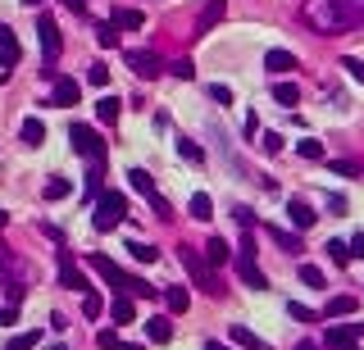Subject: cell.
I'll use <instances>...</instances> for the list:
<instances>
[{
    "instance_id": "7c38bea8",
    "label": "cell",
    "mask_w": 364,
    "mask_h": 350,
    "mask_svg": "<svg viewBox=\"0 0 364 350\" xmlns=\"http://www.w3.org/2000/svg\"><path fill=\"white\" fill-rule=\"evenodd\" d=\"M337 27L342 32L364 27V0H337Z\"/></svg>"
},
{
    "instance_id": "277c9868",
    "label": "cell",
    "mask_w": 364,
    "mask_h": 350,
    "mask_svg": "<svg viewBox=\"0 0 364 350\" xmlns=\"http://www.w3.org/2000/svg\"><path fill=\"white\" fill-rule=\"evenodd\" d=\"M123 219H128V196H123V191H105V196L96 200V219H91V228H96V232H114Z\"/></svg>"
},
{
    "instance_id": "ee69618b",
    "label": "cell",
    "mask_w": 364,
    "mask_h": 350,
    "mask_svg": "<svg viewBox=\"0 0 364 350\" xmlns=\"http://www.w3.org/2000/svg\"><path fill=\"white\" fill-rule=\"evenodd\" d=\"M260 150H264V155H278V150H282V137H278V132H264V137H260Z\"/></svg>"
},
{
    "instance_id": "44dd1931",
    "label": "cell",
    "mask_w": 364,
    "mask_h": 350,
    "mask_svg": "<svg viewBox=\"0 0 364 350\" xmlns=\"http://www.w3.org/2000/svg\"><path fill=\"white\" fill-rule=\"evenodd\" d=\"M264 69H269V73H292L296 69V55L292 51H269V55H264Z\"/></svg>"
},
{
    "instance_id": "ab89813d",
    "label": "cell",
    "mask_w": 364,
    "mask_h": 350,
    "mask_svg": "<svg viewBox=\"0 0 364 350\" xmlns=\"http://www.w3.org/2000/svg\"><path fill=\"white\" fill-rule=\"evenodd\" d=\"M296 150H301L305 160H323V141H314V137H305L301 145H296Z\"/></svg>"
},
{
    "instance_id": "ffe728a7",
    "label": "cell",
    "mask_w": 364,
    "mask_h": 350,
    "mask_svg": "<svg viewBox=\"0 0 364 350\" xmlns=\"http://www.w3.org/2000/svg\"><path fill=\"white\" fill-rule=\"evenodd\" d=\"M187 214H191L196 223H209V219H214V200H209L205 191H196V196H191V205H187Z\"/></svg>"
},
{
    "instance_id": "680465c9",
    "label": "cell",
    "mask_w": 364,
    "mask_h": 350,
    "mask_svg": "<svg viewBox=\"0 0 364 350\" xmlns=\"http://www.w3.org/2000/svg\"><path fill=\"white\" fill-rule=\"evenodd\" d=\"M119 350H141V346H119Z\"/></svg>"
},
{
    "instance_id": "7a4b0ae2",
    "label": "cell",
    "mask_w": 364,
    "mask_h": 350,
    "mask_svg": "<svg viewBox=\"0 0 364 350\" xmlns=\"http://www.w3.org/2000/svg\"><path fill=\"white\" fill-rule=\"evenodd\" d=\"M301 23L314 27L319 37H337V0H305L301 5Z\"/></svg>"
},
{
    "instance_id": "8d00e7d4",
    "label": "cell",
    "mask_w": 364,
    "mask_h": 350,
    "mask_svg": "<svg viewBox=\"0 0 364 350\" xmlns=\"http://www.w3.org/2000/svg\"><path fill=\"white\" fill-rule=\"evenodd\" d=\"M37 342H41V332H18V337H14V342H9L5 350H32Z\"/></svg>"
},
{
    "instance_id": "c3c4849f",
    "label": "cell",
    "mask_w": 364,
    "mask_h": 350,
    "mask_svg": "<svg viewBox=\"0 0 364 350\" xmlns=\"http://www.w3.org/2000/svg\"><path fill=\"white\" fill-rule=\"evenodd\" d=\"M233 214H237V223H242V228H246V232H251V228H255V209H246V205H237Z\"/></svg>"
},
{
    "instance_id": "74e56055",
    "label": "cell",
    "mask_w": 364,
    "mask_h": 350,
    "mask_svg": "<svg viewBox=\"0 0 364 350\" xmlns=\"http://www.w3.org/2000/svg\"><path fill=\"white\" fill-rule=\"evenodd\" d=\"M287 314H292L296 323H319V314H314V309H305V305H296V300L287 305Z\"/></svg>"
},
{
    "instance_id": "603a6c76",
    "label": "cell",
    "mask_w": 364,
    "mask_h": 350,
    "mask_svg": "<svg viewBox=\"0 0 364 350\" xmlns=\"http://www.w3.org/2000/svg\"><path fill=\"white\" fill-rule=\"evenodd\" d=\"M228 255H233V250H228V241H223V237H209V246H205V264L219 268V264H228Z\"/></svg>"
},
{
    "instance_id": "8fae6325",
    "label": "cell",
    "mask_w": 364,
    "mask_h": 350,
    "mask_svg": "<svg viewBox=\"0 0 364 350\" xmlns=\"http://www.w3.org/2000/svg\"><path fill=\"white\" fill-rule=\"evenodd\" d=\"M233 268H237V278H242L251 291H264V287H269V278L260 273V264H255L251 255H233Z\"/></svg>"
},
{
    "instance_id": "1f68e13d",
    "label": "cell",
    "mask_w": 364,
    "mask_h": 350,
    "mask_svg": "<svg viewBox=\"0 0 364 350\" xmlns=\"http://www.w3.org/2000/svg\"><path fill=\"white\" fill-rule=\"evenodd\" d=\"M69 191H73V182H69V178H60V173H55V178L46 182V200H64Z\"/></svg>"
},
{
    "instance_id": "9f6ffc18",
    "label": "cell",
    "mask_w": 364,
    "mask_h": 350,
    "mask_svg": "<svg viewBox=\"0 0 364 350\" xmlns=\"http://www.w3.org/2000/svg\"><path fill=\"white\" fill-rule=\"evenodd\" d=\"M205 350H223V346H219V342H205Z\"/></svg>"
},
{
    "instance_id": "bcb514c9",
    "label": "cell",
    "mask_w": 364,
    "mask_h": 350,
    "mask_svg": "<svg viewBox=\"0 0 364 350\" xmlns=\"http://www.w3.org/2000/svg\"><path fill=\"white\" fill-rule=\"evenodd\" d=\"M332 173H342V178H356L360 164H356V160H332Z\"/></svg>"
},
{
    "instance_id": "e0dca14e",
    "label": "cell",
    "mask_w": 364,
    "mask_h": 350,
    "mask_svg": "<svg viewBox=\"0 0 364 350\" xmlns=\"http://www.w3.org/2000/svg\"><path fill=\"white\" fill-rule=\"evenodd\" d=\"M228 337H233L242 350H269V342H264V337H255L246 323H233V328H228Z\"/></svg>"
},
{
    "instance_id": "9c48e42d",
    "label": "cell",
    "mask_w": 364,
    "mask_h": 350,
    "mask_svg": "<svg viewBox=\"0 0 364 350\" xmlns=\"http://www.w3.org/2000/svg\"><path fill=\"white\" fill-rule=\"evenodd\" d=\"M364 337V323H337L323 332V346L328 350H356V342Z\"/></svg>"
},
{
    "instance_id": "d6986e66",
    "label": "cell",
    "mask_w": 364,
    "mask_h": 350,
    "mask_svg": "<svg viewBox=\"0 0 364 350\" xmlns=\"http://www.w3.org/2000/svg\"><path fill=\"white\" fill-rule=\"evenodd\" d=\"M146 337L155 346H164L169 337H174V323H169V314H155V318H146Z\"/></svg>"
},
{
    "instance_id": "f546056e",
    "label": "cell",
    "mask_w": 364,
    "mask_h": 350,
    "mask_svg": "<svg viewBox=\"0 0 364 350\" xmlns=\"http://www.w3.org/2000/svg\"><path fill=\"white\" fill-rule=\"evenodd\" d=\"M273 101L278 105H296V101H301V86H296V82H273Z\"/></svg>"
},
{
    "instance_id": "ba28073f",
    "label": "cell",
    "mask_w": 364,
    "mask_h": 350,
    "mask_svg": "<svg viewBox=\"0 0 364 350\" xmlns=\"http://www.w3.org/2000/svg\"><path fill=\"white\" fill-rule=\"evenodd\" d=\"M55 264H60V287H69V291H91V282L82 278V264L73 259V250H55Z\"/></svg>"
},
{
    "instance_id": "816d5d0a",
    "label": "cell",
    "mask_w": 364,
    "mask_h": 350,
    "mask_svg": "<svg viewBox=\"0 0 364 350\" xmlns=\"http://www.w3.org/2000/svg\"><path fill=\"white\" fill-rule=\"evenodd\" d=\"M351 255H364V237H351Z\"/></svg>"
},
{
    "instance_id": "681fc988",
    "label": "cell",
    "mask_w": 364,
    "mask_h": 350,
    "mask_svg": "<svg viewBox=\"0 0 364 350\" xmlns=\"http://www.w3.org/2000/svg\"><path fill=\"white\" fill-rule=\"evenodd\" d=\"M128 296H155V287H150V282H141V278H132Z\"/></svg>"
},
{
    "instance_id": "3957f363",
    "label": "cell",
    "mask_w": 364,
    "mask_h": 350,
    "mask_svg": "<svg viewBox=\"0 0 364 350\" xmlns=\"http://www.w3.org/2000/svg\"><path fill=\"white\" fill-rule=\"evenodd\" d=\"M37 41H41V55H46V77H60V69H55V60H60L64 41H60V23H55L51 14H37Z\"/></svg>"
},
{
    "instance_id": "d590c367",
    "label": "cell",
    "mask_w": 364,
    "mask_h": 350,
    "mask_svg": "<svg viewBox=\"0 0 364 350\" xmlns=\"http://www.w3.org/2000/svg\"><path fill=\"white\" fill-rule=\"evenodd\" d=\"M87 82H91V86H105V82H110V69H105L100 60H96V64H87Z\"/></svg>"
},
{
    "instance_id": "b9f144b4",
    "label": "cell",
    "mask_w": 364,
    "mask_h": 350,
    "mask_svg": "<svg viewBox=\"0 0 364 350\" xmlns=\"http://www.w3.org/2000/svg\"><path fill=\"white\" fill-rule=\"evenodd\" d=\"M169 73H174V77H182V82H191L196 64H191V60H174V64H169Z\"/></svg>"
},
{
    "instance_id": "f5cc1de1",
    "label": "cell",
    "mask_w": 364,
    "mask_h": 350,
    "mask_svg": "<svg viewBox=\"0 0 364 350\" xmlns=\"http://www.w3.org/2000/svg\"><path fill=\"white\" fill-rule=\"evenodd\" d=\"M64 5H69L73 14H82V9H87V0H64Z\"/></svg>"
},
{
    "instance_id": "91938a15",
    "label": "cell",
    "mask_w": 364,
    "mask_h": 350,
    "mask_svg": "<svg viewBox=\"0 0 364 350\" xmlns=\"http://www.w3.org/2000/svg\"><path fill=\"white\" fill-rule=\"evenodd\" d=\"M55 350H69V346H55Z\"/></svg>"
},
{
    "instance_id": "db71d44e",
    "label": "cell",
    "mask_w": 364,
    "mask_h": 350,
    "mask_svg": "<svg viewBox=\"0 0 364 350\" xmlns=\"http://www.w3.org/2000/svg\"><path fill=\"white\" fill-rule=\"evenodd\" d=\"M5 228H9V214H5V209H0V232H5Z\"/></svg>"
},
{
    "instance_id": "f907efd6",
    "label": "cell",
    "mask_w": 364,
    "mask_h": 350,
    "mask_svg": "<svg viewBox=\"0 0 364 350\" xmlns=\"http://www.w3.org/2000/svg\"><path fill=\"white\" fill-rule=\"evenodd\" d=\"M0 323L14 328V323H18V305H0Z\"/></svg>"
},
{
    "instance_id": "ac0fdd59",
    "label": "cell",
    "mask_w": 364,
    "mask_h": 350,
    "mask_svg": "<svg viewBox=\"0 0 364 350\" xmlns=\"http://www.w3.org/2000/svg\"><path fill=\"white\" fill-rule=\"evenodd\" d=\"M264 237H269L278 250H287V255H301V237H296V232H282V228H264Z\"/></svg>"
},
{
    "instance_id": "9a60e30c",
    "label": "cell",
    "mask_w": 364,
    "mask_h": 350,
    "mask_svg": "<svg viewBox=\"0 0 364 350\" xmlns=\"http://www.w3.org/2000/svg\"><path fill=\"white\" fill-rule=\"evenodd\" d=\"M228 14V0H205V9H200V18H196V32L191 37H205V32H214V23Z\"/></svg>"
},
{
    "instance_id": "6da1fadb",
    "label": "cell",
    "mask_w": 364,
    "mask_h": 350,
    "mask_svg": "<svg viewBox=\"0 0 364 350\" xmlns=\"http://www.w3.org/2000/svg\"><path fill=\"white\" fill-rule=\"evenodd\" d=\"M178 259H182V268L191 273V282H196L205 296H223V287H219V273L205 264V255H200L196 246H187V241H182V246H178Z\"/></svg>"
},
{
    "instance_id": "11a10c76",
    "label": "cell",
    "mask_w": 364,
    "mask_h": 350,
    "mask_svg": "<svg viewBox=\"0 0 364 350\" xmlns=\"http://www.w3.org/2000/svg\"><path fill=\"white\" fill-rule=\"evenodd\" d=\"M296 350H319V346H314V342H301V346H296Z\"/></svg>"
},
{
    "instance_id": "5b68a950",
    "label": "cell",
    "mask_w": 364,
    "mask_h": 350,
    "mask_svg": "<svg viewBox=\"0 0 364 350\" xmlns=\"http://www.w3.org/2000/svg\"><path fill=\"white\" fill-rule=\"evenodd\" d=\"M32 264H27V259H18L14 250L5 246V241H0V287H32Z\"/></svg>"
},
{
    "instance_id": "5bb4252c",
    "label": "cell",
    "mask_w": 364,
    "mask_h": 350,
    "mask_svg": "<svg viewBox=\"0 0 364 350\" xmlns=\"http://www.w3.org/2000/svg\"><path fill=\"white\" fill-rule=\"evenodd\" d=\"M18 64V37L9 23H0V73H9Z\"/></svg>"
},
{
    "instance_id": "52a82bcc",
    "label": "cell",
    "mask_w": 364,
    "mask_h": 350,
    "mask_svg": "<svg viewBox=\"0 0 364 350\" xmlns=\"http://www.w3.org/2000/svg\"><path fill=\"white\" fill-rule=\"evenodd\" d=\"M87 264L96 268V273H100L105 282H110V287L114 291H119V296H128V287H132V278L128 273H123V268L119 264H114V259L110 255H100V250H91V255H87Z\"/></svg>"
},
{
    "instance_id": "7bdbcfd3",
    "label": "cell",
    "mask_w": 364,
    "mask_h": 350,
    "mask_svg": "<svg viewBox=\"0 0 364 350\" xmlns=\"http://www.w3.org/2000/svg\"><path fill=\"white\" fill-rule=\"evenodd\" d=\"M209 101H219V105H233V86L214 82V86H209Z\"/></svg>"
},
{
    "instance_id": "30bf717a",
    "label": "cell",
    "mask_w": 364,
    "mask_h": 350,
    "mask_svg": "<svg viewBox=\"0 0 364 350\" xmlns=\"http://www.w3.org/2000/svg\"><path fill=\"white\" fill-rule=\"evenodd\" d=\"M123 64H128L137 77H160V73H164V64H160L155 51H128V55H123Z\"/></svg>"
},
{
    "instance_id": "484cf974",
    "label": "cell",
    "mask_w": 364,
    "mask_h": 350,
    "mask_svg": "<svg viewBox=\"0 0 364 350\" xmlns=\"http://www.w3.org/2000/svg\"><path fill=\"white\" fill-rule=\"evenodd\" d=\"M128 182H132V191H141L146 200H150V196H160V191H155V178H150L146 169H132V173H128Z\"/></svg>"
},
{
    "instance_id": "cb8c5ba5",
    "label": "cell",
    "mask_w": 364,
    "mask_h": 350,
    "mask_svg": "<svg viewBox=\"0 0 364 350\" xmlns=\"http://www.w3.org/2000/svg\"><path fill=\"white\" fill-rule=\"evenodd\" d=\"M164 305H169V314H182V309L191 305V291L187 287H164Z\"/></svg>"
},
{
    "instance_id": "7402d4cb",
    "label": "cell",
    "mask_w": 364,
    "mask_h": 350,
    "mask_svg": "<svg viewBox=\"0 0 364 350\" xmlns=\"http://www.w3.org/2000/svg\"><path fill=\"white\" fill-rule=\"evenodd\" d=\"M119 114H123L119 96H100V101H96V119L100 123H119Z\"/></svg>"
},
{
    "instance_id": "6f0895ef",
    "label": "cell",
    "mask_w": 364,
    "mask_h": 350,
    "mask_svg": "<svg viewBox=\"0 0 364 350\" xmlns=\"http://www.w3.org/2000/svg\"><path fill=\"white\" fill-rule=\"evenodd\" d=\"M23 5H32V9H37V5H41V0H23Z\"/></svg>"
},
{
    "instance_id": "2e32d148",
    "label": "cell",
    "mask_w": 364,
    "mask_h": 350,
    "mask_svg": "<svg viewBox=\"0 0 364 350\" xmlns=\"http://www.w3.org/2000/svg\"><path fill=\"white\" fill-rule=\"evenodd\" d=\"M287 219H292L296 223V228H314V219H319V214H314L310 209V200H301V196H292V200H287Z\"/></svg>"
},
{
    "instance_id": "836d02e7",
    "label": "cell",
    "mask_w": 364,
    "mask_h": 350,
    "mask_svg": "<svg viewBox=\"0 0 364 350\" xmlns=\"http://www.w3.org/2000/svg\"><path fill=\"white\" fill-rule=\"evenodd\" d=\"M328 255H332V264H351V241H337V237H332V241H328Z\"/></svg>"
},
{
    "instance_id": "8992f818",
    "label": "cell",
    "mask_w": 364,
    "mask_h": 350,
    "mask_svg": "<svg viewBox=\"0 0 364 350\" xmlns=\"http://www.w3.org/2000/svg\"><path fill=\"white\" fill-rule=\"evenodd\" d=\"M69 141H73V155H82V160H91V164H105V141H100V132H96V128L73 123Z\"/></svg>"
},
{
    "instance_id": "f35d334b",
    "label": "cell",
    "mask_w": 364,
    "mask_h": 350,
    "mask_svg": "<svg viewBox=\"0 0 364 350\" xmlns=\"http://www.w3.org/2000/svg\"><path fill=\"white\" fill-rule=\"evenodd\" d=\"M82 314H87V318H100V296H96V291H82Z\"/></svg>"
},
{
    "instance_id": "d4e9b609",
    "label": "cell",
    "mask_w": 364,
    "mask_h": 350,
    "mask_svg": "<svg viewBox=\"0 0 364 350\" xmlns=\"http://www.w3.org/2000/svg\"><path fill=\"white\" fill-rule=\"evenodd\" d=\"M18 137H23V145H41V141H46V123H41V119H23Z\"/></svg>"
},
{
    "instance_id": "d6a6232c",
    "label": "cell",
    "mask_w": 364,
    "mask_h": 350,
    "mask_svg": "<svg viewBox=\"0 0 364 350\" xmlns=\"http://www.w3.org/2000/svg\"><path fill=\"white\" fill-rule=\"evenodd\" d=\"M96 41H100L105 51H114V46H119V27H114V23H100V27H96Z\"/></svg>"
},
{
    "instance_id": "f6af8a7d",
    "label": "cell",
    "mask_w": 364,
    "mask_h": 350,
    "mask_svg": "<svg viewBox=\"0 0 364 350\" xmlns=\"http://www.w3.org/2000/svg\"><path fill=\"white\" fill-rule=\"evenodd\" d=\"M342 69H346V73H351V77H356V82L364 86V64L356 60V55H346V60H342Z\"/></svg>"
},
{
    "instance_id": "4316f807",
    "label": "cell",
    "mask_w": 364,
    "mask_h": 350,
    "mask_svg": "<svg viewBox=\"0 0 364 350\" xmlns=\"http://www.w3.org/2000/svg\"><path fill=\"white\" fill-rule=\"evenodd\" d=\"M323 314H328V318H346V314H356V296H332L328 305H323Z\"/></svg>"
},
{
    "instance_id": "7dc6e473",
    "label": "cell",
    "mask_w": 364,
    "mask_h": 350,
    "mask_svg": "<svg viewBox=\"0 0 364 350\" xmlns=\"http://www.w3.org/2000/svg\"><path fill=\"white\" fill-rule=\"evenodd\" d=\"M96 346H100V350H119V332H114V328H105V332L96 337Z\"/></svg>"
},
{
    "instance_id": "f1b7e54d",
    "label": "cell",
    "mask_w": 364,
    "mask_h": 350,
    "mask_svg": "<svg viewBox=\"0 0 364 350\" xmlns=\"http://www.w3.org/2000/svg\"><path fill=\"white\" fill-rule=\"evenodd\" d=\"M141 23H146V18H141V9H119V14H114V27H123V32H137Z\"/></svg>"
},
{
    "instance_id": "83f0119b",
    "label": "cell",
    "mask_w": 364,
    "mask_h": 350,
    "mask_svg": "<svg viewBox=\"0 0 364 350\" xmlns=\"http://www.w3.org/2000/svg\"><path fill=\"white\" fill-rule=\"evenodd\" d=\"M110 314H114V323H132V318H137V305H132V296H114Z\"/></svg>"
},
{
    "instance_id": "e575fe53",
    "label": "cell",
    "mask_w": 364,
    "mask_h": 350,
    "mask_svg": "<svg viewBox=\"0 0 364 350\" xmlns=\"http://www.w3.org/2000/svg\"><path fill=\"white\" fill-rule=\"evenodd\" d=\"M178 155H182V160H191V164H200V160H205V150H200V145L191 141V137H182V141H178Z\"/></svg>"
},
{
    "instance_id": "60d3db41",
    "label": "cell",
    "mask_w": 364,
    "mask_h": 350,
    "mask_svg": "<svg viewBox=\"0 0 364 350\" xmlns=\"http://www.w3.org/2000/svg\"><path fill=\"white\" fill-rule=\"evenodd\" d=\"M301 282H305V287H323V268H314V264H301Z\"/></svg>"
},
{
    "instance_id": "4dcf8cb0",
    "label": "cell",
    "mask_w": 364,
    "mask_h": 350,
    "mask_svg": "<svg viewBox=\"0 0 364 350\" xmlns=\"http://www.w3.org/2000/svg\"><path fill=\"white\" fill-rule=\"evenodd\" d=\"M128 250H132V259H137V264H155V259H160V250L146 246V241H128Z\"/></svg>"
},
{
    "instance_id": "4fadbf2b",
    "label": "cell",
    "mask_w": 364,
    "mask_h": 350,
    "mask_svg": "<svg viewBox=\"0 0 364 350\" xmlns=\"http://www.w3.org/2000/svg\"><path fill=\"white\" fill-rule=\"evenodd\" d=\"M78 96H82V86L73 82V77H55L51 82V105H64V110H69V105H78Z\"/></svg>"
}]
</instances>
